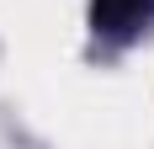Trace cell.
<instances>
[{
	"instance_id": "cell-1",
	"label": "cell",
	"mask_w": 154,
	"mask_h": 149,
	"mask_svg": "<svg viewBox=\"0 0 154 149\" xmlns=\"http://www.w3.org/2000/svg\"><path fill=\"white\" fill-rule=\"evenodd\" d=\"M138 11L143 0H96V21H106V27H128Z\"/></svg>"
}]
</instances>
